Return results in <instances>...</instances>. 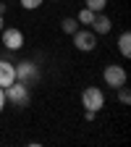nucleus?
I'll return each mask as SVG.
<instances>
[{
    "label": "nucleus",
    "instance_id": "obj_1",
    "mask_svg": "<svg viewBox=\"0 0 131 147\" xmlns=\"http://www.w3.org/2000/svg\"><path fill=\"white\" fill-rule=\"evenodd\" d=\"M5 100H11V105L16 108H26L29 100H32V92H29V84L24 82H13L5 87Z\"/></svg>",
    "mask_w": 131,
    "mask_h": 147
},
{
    "label": "nucleus",
    "instance_id": "obj_2",
    "mask_svg": "<svg viewBox=\"0 0 131 147\" xmlns=\"http://www.w3.org/2000/svg\"><path fill=\"white\" fill-rule=\"evenodd\" d=\"M81 105L87 110H95V113H100V110L105 108V95H102V89L100 87H87L81 92Z\"/></svg>",
    "mask_w": 131,
    "mask_h": 147
},
{
    "label": "nucleus",
    "instance_id": "obj_3",
    "mask_svg": "<svg viewBox=\"0 0 131 147\" xmlns=\"http://www.w3.org/2000/svg\"><path fill=\"white\" fill-rule=\"evenodd\" d=\"M73 45H76V50H81V53H92L97 47V34L92 29H76L73 32Z\"/></svg>",
    "mask_w": 131,
    "mask_h": 147
},
{
    "label": "nucleus",
    "instance_id": "obj_4",
    "mask_svg": "<svg viewBox=\"0 0 131 147\" xmlns=\"http://www.w3.org/2000/svg\"><path fill=\"white\" fill-rule=\"evenodd\" d=\"M0 40H3L5 50H21L24 47V32L16 29V26H5L3 32H0Z\"/></svg>",
    "mask_w": 131,
    "mask_h": 147
},
{
    "label": "nucleus",
    "instance_id": "obj_5",
    "mask_svg": "<svg viewBox=\"0 0 131 147\" xmlns=\"http://www.w3.org/2000/svg\"><path fill=\"white\" fill-rule=\"evenodd\" d=\"M126 76H128V74H126V68L123 66H107L105 68V74H102V79H105V84L107 87H113V89H118V87H123L126 84Z\"/></svg>",
    "mask_w": 131,
    "mask_h": 147
},
{
    "label": "nucleus",
    "instance_id": "obj_6",
    "mask_svg": "<svg viewBox=\"0 0 131 147\" xmlns=\"http://www.w3.org/2000/svg\"><path fill=\"white\" fill-rule=\"evenodd\" d=\"M34 79H37V66H34L32 61H21V63H16V82L29 84V82H34Z\"/></svg>",
    "mask_w": 131,
    "mask_h": 147
},
{
    "label": "nucleus",
    "instance_id": "obj_7",
    "mask_svg": "<svg viewBox=\"0 0 131 147\" xmlns=\"http://www.w3.org/2000/svg\"><path fill=\"white\" fill-rule=\"evenodd\" d=\"M89 29L95 32V34H107L110 29H113V24H110V18L100 11V13H95V18H92V24H89Z\"/></svg>",
    "mask_w": 131,
    "mask_h": 147
},
{
    "label": "nucleus",
    "instance_id": "obj_8",
    "mask_svg": "<svg viewBox=\"0 0 131 147\" xmlns=\"http://www.w3.org/2000/svg\"><path fill=\"white\" fill-rule=\"evenodd\" d=\"M16 82V66L11 61H0V87H8Z\"/></svg>",
    "mask_w": 131,
    "mask_h": 147
},
{
    "label": "nucleus",
    "instance_id": "obj_9",
    "mask_svg": "<svg viewBox=\"0 0 131 147\" xmlns=\"http://www.w3.org/2000/svg\"><path fill=\"white\" fill-rule=\"evenodd\" d=\"M118 50H121L123 58H131V34L128 32H121V37H118Z\"/></svg>",
    "mask_w": 131,
    "mask_h": 147
},
{
    "label": "nucleus",
    "instance_id": "obj_10",
    "mask_svg": "<svg viewBox=\"0 0 131 147\" xmlns=\"http://www.w3.org/2000/svg\"><path fill=\"white\" fill-rule=\"evenodd\" d=\"M60 29H63L66 34H73V32L79 29V21H76V18H71V16H68V18H63V21H60Z\"/></svg>",
    "mask_w": 131,
    "mask_h": 147
},
{
    "label": "nucleus",
    "instance_id": "obj_11",
    "mask_svg": "<svg viewBox=\"0 0 131 147\" xmlns=\"http://www.w3.org/2000/svg\"><path fill=\"white\" fill-rule=\"evenodd\" d=\"M105 5H107V0H84V8H89V11H95V13L105 11Z\"/></svg>",
    "mask_w": 131,
    "mask_h": 147
},
{
    "label": "nucleus",
    "instance_id": "obj_12",
    "mask_svg": "<svg viewBox=\"0 0 131 147\" xmlns=\"http://www.w3.org/2000/svg\"><path fill=\"white\" fill-rule=\"evenodd\" d=\"M92 18H95V11H89V8H81V11H79V16H76V21L89 26V24H92Z\"/></svg>",
    "mask_w": 131,
    "mask_h": 147
},
{
    "label": "nucleus",
    "instance_id": "obj_13",
    "mask_svg": "<svg viewBox=\"0 0 131 147\" xmlns=\"http://www.w3.org/2000/svg\"><path fill=\"white\" fill-rule=\"evenodd\" d=\"M18 3H21V8H26V11H37L45 0H18Z\"/></svg>",
    "mask_w": 131,
    "mask_h": 147
},
{
    "label": "nucleus",
    "instance_id": "obj_14",
    "mask_svg": "<svg viewBox=\"0 0 131 147\" xmlns=\"http://www.w3.org/2000/svg\"><path fill=\"white\" fill-rule=\"evenodd\" d=\"M118 100H121L123 105H128V102H131V92L126 89V84H123V87H118Z\"/></svg>",
    "mask_w": 131,
    "mask_h": 147
},
{
    "label": "nucleus",
    "instance_id": "obj_15",
    "mask_svg": "<svg viewBox=\"0 0 131 147\" xmlns=\"http://www.w3.org/2000/svg\"><path fill=\"white\" fill-rule=\"evenodd\" d=\"M5 87H0V113H3V108H5Z\"/></svg>",
    "mask_w": 131,
    "mask_h": 147
},
{
    "label": "nucleus",
    "instance_id": "obj_16",
    "mask_svg": "<svg viewBox=\"0 0 131 147\" xmlns=\"http://www.w3.org/2000/svg\"><path fill=\"white\" fill-rule=\"evenodd\" d=\"M95 116H97L95 110H87V113H84V118H87V121H95Z\"/></svg>",
    "mask_w": 131,
    "mask_h": 147
},
{
    "label": "nucleus",
    "instance_id": "obj_17",
    "mask_svg": "<svg viewBox=\"0 0 131 147\" xmlns=\"http://www.w3.org/2000/svg\"><path fill=\"white\" fill-rule=\"evenodd\" d=\"M5 29V18H3V13H0V32Z\"/></svg>",
    "mask_w": 131,
    "mask_h": 147
},
{
    "label": "nucleus",
    "instance_id": "obj_18",
    "mask_svg": "<svg viewBox=\"0 0 131 147\" xmlns=\"http://www.w3.org/2000/svg\"><path fill=\"white\" fill-rule=\"evenodd\" d=\"M52 3H58V0H52Z\"/></svg>",
    "mask_w": 131,
    "mask_h": 147
}]
</instances>
